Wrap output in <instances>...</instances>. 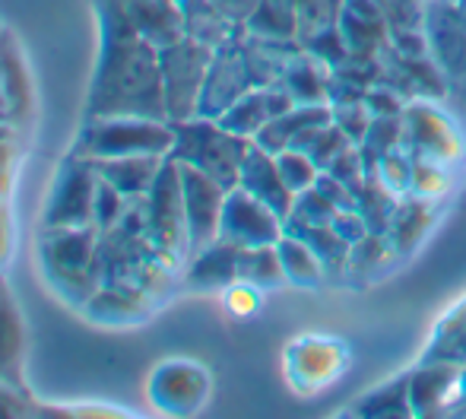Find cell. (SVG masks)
Returning <instances> with one entry per match:
<instances>
[{
    "label": "cell",
    "mask_w": 466,
    "mask_h": 419,
    "mask_svg": "<svg viewBox=\"0 0 466 419\" xmlns=\"http://www.w3.org/2000/svg\"><path fill=\"white\" fill-rule=\"evenodd\" d=\"M96 13L102 48L89 87L86 118L137 115L168 121L159 48L140 36L127 13V0H96Z\"/></svg>",
    "instance_id": "cell-1"
},
{
    "label": "cell",
    "mask_w": 466,
    "mask_h": 419,
    "mask_svg": "<svg viewBox=\"0 0 466 419\" xmlns=\"http://www.w3.org/2000/svg\"><path fill=\"white\" fill-rule=\"evenodd\" d=\"M98 239L102 232L96 226H42V235H38V258H42L51 286L67 302L83 305V309L105 286Z\"/></svg>",
    "instance_id": "cell-2"
},
{
    "label": "cell",
    "mask_w": 466,
    "mask_h": 419,
    "mask_svg": "<svg viewBox=\"0 0 466 419\" xmlns=\"http://www.w3.org/2000/svg\"><path fill=\"white\" fill-rule=\"evenodd\" d=\"M98 248H102L105 286H124V290L149 296L156 286L166 283L172 271L147 232V200L143 198H130L121 222L102 232Z\"/></svg>",
    "instance_id": "cell-3"
},
{
    "label": "cell",
    "mask_w": 466,
    "mask_h": 419,
    "mask_svg": "<svg viewBox=\"0 0 466 419\" xmlns=\"http://www.w3.org/2000/svg\"><path fill=\"white\" fill-rule=\"evenodd\" d=\"M172 128H175V143L168 149V159L181 162V166L200 169L203 175L216 179L228 191L238 185L241 162H245L254 140L232 134L219 121L200 115L187 118V121H175Z\"/></svg>",
    "instance_id": "cell-4"
},
{
    "label": "cell",
    "mask_w": 466,
    "mask_h": 419,
    "mask_svg": "<svg viewBox=\"0 0 466 419\" xmlns=\"http://www.w3.org/2000/svg\"><path fill=\"white\" fill-rule=\"evenodd\" d=\"M175 143L172 121H156V118L137 115H108V118H86L80 137L74 143V153L83 159H115V156H137L153 153L168 156Z\"/></svg>",
    "instance_id": "cell-5"
},
{
    "label": "cell",
    "mask_w": 466,
    "mask_h": 419,
    "mask_svg": "<svg viewBox=\"0 0 466 419\" xmlns=\"http://www.w3.org/2000/svg\"><path fill=\"white\" fill-rule=\"evenodd\" d=\"M147 232L153 245L159 248L162 261L168 267H178L187 261V213H185V191H181V166L166 156L159 179L153 181L147 194Z\"/></svg>",
    "instance_id": "cell-6"
},
{
    "label": "cell",
    "mask_w": 466,
    "mask_h": 419,
    "mask_svg": "<svg viewBox=\"0 0 466 419\" xmlns=\"http://www.w3.org/2000/svg\"><path fill=\"white\" fill-rule=\"evenodd\" d=\"M209 45L194 42V38H181L175 45L159 48V67H162V89H166V111L168 121H187L197 118V105H200L203 83H207V70L213 61Z\"/></svg>",
    "instance_id": "cell-7"
},
{
    "label": "cell",
    "mask_w": 466,
    "mask_h": 419,
    "mask_svg": "<svg viewBox=\"0 0 466 419\" xmlns=\"http://www.w3.org/2000/svg\"><path fill=\"white\" fill-rule=\"evenodd\" d=\"M96 166L70 149V156H64L61 166H57L55 185H51L48 204H45L42 213V226H96Z\"/></svg>",
    "instance_id": "cell-8"
},
{
    "label": "cell",
    "mask_w": 466,
    "mask_h": 419,
    "mask_svg": "<svg viewBox=\"0 0 466 419\" xmlns=\"http://www.w3.org/2000/svg\"><path fill=\"white\" fill-rule=\"evenodd\" d=\"M286 232V220L248 194L245 188H232L226 194V207H222L219 222V239L232 241L238 248H258V245H277Z\"/></svg>",
    "instance_id": "cell-9"
},
{
    "label": "cell",
    "mask_w": 466,
    "mask_h": 419,
    "mask_svg": "<svg viewBox=\"0 0 466 419\" xmlns=\"http://www.w3.org/2000/svg\"><path fill=\"white\" fill-rule=\"evenodd\" d=\"M248 89H254V80H251V70H248L245 51H241V38L235 36L232 42H226L222 48L213 51V61H209L197 115L213 118L216 121V118L226 115Z\"/></svg>",
    "instance_id": "cell-10"
},
{
    "label": "cell",
    "mask_w": 466,
    "mask_h": 419,
    "mask_svg": "<svg viewBox=\"0 0 466 419\" xmlns=\"http://www.w3.org/2000/svg\"><path fill=\"white\" fill-rule=\"evenodd\" d=\"M181 166V162H178ZM181 191H185V213H187V258L219 239L222 207H226L228 188L216 179L203 175L194 166H181Z\"/></svg>",
    "instance_id": "cell-11"
},
{
    "label": "cell",
    "mask_w": 466,
    "mask_h": 419,
    "mask_svg": "<svg viewBox=\"0 0 466 419\" xmlns=\"http://www.w3.org/2000/svg\"><path fill=\"white\" fill-rule=\"evenodd\" d=\"M292 105H295V99L279 87V83H273V87H254V89H248L226 115L216 118V121H219L226 130H232V134L254 140L258 130L264 128L267 121H273V118L282 115L286 108H292Z\"/></svg>",
    "instance_id": "cell-12"
},
{
    "label": "cell",
    "mask_w": 466,
    "mask_h": 419,
    "mask_svg": "<svg viewBox=\"0 0 466 419\" xmlns=\"http://www.w3.org/2000/svg\"><path fill=\"white\" fill-rule=\"evenodd\" d=\"M235 188H245L248 194H254L258 200H264L270 210H277L282 220L292 213L295 194L289 191V185L282 181L277 156L267 153V149H260L258 143H251V149H248L245 162H241V172H238V185Z\"/></svg>",
    "instance_id": "cell-13"
},
{
    "label": "cell",
    "mask_w": 466,
    "mask_h": 419,
    "mask_svg": "<svg viewBox=\"0 0 466 419\" xmlns=\"http://www.w3.org/2000/svg\"><path fill=\"white\" fill-rule=\"evenodd\" d=\"M96 166L98 179H105L108 185H115L127 198H143L153 188V181L159 179L166 156L153 153H137V156H115V159H89Z\"/></svg>",
    "instance_id": "cell-14"
},
{
    "label": "cell",
    "mask_w": 466,
    "mask_h": 419,
    "mask_svg": "<svg viewBox=\"0 0 466 419\" xmlns=\"http://www.w3.org/2000/svg\"><path fill=\"white\" fill-rule=\"evenodd\" d=\"M333 121V111L324 108V102H295L292 108H286L282 115H277L273 121H267L258 130L254 143L267 153H282L286 147H292L295 137L305 134L308 128H318V124Z\"/></svg>",
    "instance_id": "cell-15"
},
{
    "label": "cell",
    "mask_w": 466,
    "mask_h": 419,
    "mask_svg": "<svg viewBox=\"0 0 466 419\" xmlns=\"http://www.w3.org/2000/svg\"><path fill=\"white\" fill-rule=\"evenodd\" d=\"M127 13L140 36L156 48L185 38V16H181L178 0H127Z\"/></svg>",
    "instance_id": "cell-16"
},
{
    "label": "cell",
    "mask_w": 466,
    "mask_h": 419,
    "mask_svg": "<svg viewBox=\"0 0 466 419\" xmlns=\"http://www.w3.org/2000/svg\"><path fill=\"white\" fill-rule=\"evenodd\" d=\"M238 254L241 248L226 239L209 241L197 254H190L187 267V283L197 290H219V286H232L238 280Z\"/></svg>",
    "instance_id": "cell-17"
},
{
    "label": "cell",
    "mask_w": 466,
    "mask_h": 419,
    "mask_svg": "<svg viewBox=\"0 0 466 419\" xmlns=\"http://www.w3.org/2000/svg\"><path fill=\"white\" fill-rule=\"evenodd\" d=\"M0 382L23 391V321L0 277Z\"/></svg>",
    "instance_id": "cell-18"
},
{
    "label": "cell",
    "mask_w": 466,
    "mask_h": 419,
    "mask_svg": "<svg viewBox=\"0 0 466 419\" xmlns=\"http://www.w3.org/2000/svg\"><path fill=\"white\" fill-rule=\"evenodd\" d=\"M457 365L454 363H431L429 369H422L419 375L410 378V407L416 416L435 414L438 407H448L454 401L457 388Z\"/></svg>",
    "instance_id": "cell-19"
},
{
    "label": "cell",
    "mask_w": 466,
    "mask_h": 419,
    "mask_svg": "<svg viewBox=\"0 0 466 419\" xmlns=\"http://www.w3.org/2000/svg\"><path fill=\"white\" fill-rule=\"evenodd\" d=\"M181 16H185V36L203 42L209 48H222L235 38V26L213 0H178Z\"/></svg>",
    "instance_id": "cell-20"
},
{
    "label": "cell",
    "mask_w": 466,
    "mask_h": 419,
    "mask_svg": "<svg viewBox=\"0 0 466 419\" xmlns=\"http://www.w3.org/2000/svg\"><path fill=\"white\" fill-rule=\"evenodd\" d=\"M0 102L16 118V124L29 115V83H25L23 55L10 32H0Z\"/></svg>",
    "instance_id": "cell-21"
},
{
    "label": "cell",
    "mask_w": 466,
    "mask_h": 419,
    "mask_svg": "<svg viewBox=\"0 0 466 419\" xmlns=\"http://www.w3.org/2000/svg\"><path fill=\"white\" fill-rule=\"evenodd\" d=\"M431 222V200L429 198H406L403 204H397L390 216V226H387V241H390L393 251H410L412 245H416L419 239H422V232L429 229Z\"/></svg>",
    "instance_id": "cell-22"
},
{
    "label": "cell",
    "mask_w": 466,
    "mask_h": 419,
    "mask_svg": "<svg viewBox=\"0 0 466 419\" xmlns=\"http://www.w3.org/2000/svg\"><path fill=\"white\" fill-rule=\"evenodd\" d=\"M277 251L282 261V271H286L289 283H299V286H318L320 277H324V264L320 258L311 251L305 239L292 232H282V239L277 241Z\"/></svg>",
    "instance_id": "cell-23"
},
{
    "label": "cell",
    "mask_w": 466,
    "mask_h": 419,
    "mask_svg": "<svg viewBox=\"0 0 466 419\" xmlns=\"http://www.w3.org/2000/svg\"><path fill=\"white\" fill-rule=\"evenodd\" d=\"M86 312L98 321H130L149 312V296H143L137 290H124V286H102L89 299Z\"/></svg>",
    "instance_id": "cell-24"
},
{
    "label": "cell",
    "mask_w": 466,
    "mask_h": 419,
    "mask_svg": "<svg viewBox=\"0 0 466 419\" xmlns=\"http://www.w3.org/2000/svg\"><path fill=\"white\" fill-rule=\"evenodd\" d=\"M238 280L258 286V290H270V286L286 283V271H282L277 245L241 248V254H238Z\"/></svg>",
    "instance_id": "cell-25"
},
{
    "label": "cell",
    "mask_w": 466,
    "mask_h": 419,
    "mask_svg": "<svg viewBox=\"0 0 466 419\" xmlns=\"http://www.w3.org/2000/svg\"><path fill=\"white\" fill-rule=\"evenodd\" d=\"M277 166H279L282 181H286L292 194H301V191H308V188L318 185L320 169L314 166L311 156L301 153V149H295V147L282 149V153H277Z\"/></svg>",
    "instance_id": "cell-26"
},
{
    "label": "cell",
    "mask_w": 466,
    "mask_h": 419,
    "mask_svg": "<svg viewBox=\"0 0 466 419\" xmlns=\"http://www.w3.org/2000/svg\"><path fill=\"white\" fill-rule=\"evenodd\" d=\"M337 204L330 198L318 191V188H308V191L295 194L292 213L286 216V222H301V226H327L337 213Z\"/></svg>",
    "instance_id": "cell-27"
},
{
    "label": "cell",
    "mask_w": 466,
    "mask_h": 419,
    "mask_svg": "<svg viewBox=\"0 0 466 419\" xmlns=\"http://www.w3.org/2000/svg\"><path fill=\"white\" fill-rule=\"evenodd\" d=\"M130 198L121 194L115 185H108L105 179H98V188H96V204H93V222L98 232H108L121 222L124 210H127Z\"/></svg>",
    "instance_id": "cell-28"
},
{
    "label": "cell",
    "mask_w": 466,
    "mask_h": 419,
    "mask_svg": "<svg viewBox=\"0 0 466 419\" xmlns=\"http://www.w3.org/2000/svg\"><path fill=\"white\" fill-rule=\"evenodd\" d=\"M330 226H333V232L346 241V245H356V241H362L365 235L371 232L369 222H365V216L359 213L356 207L337 210V213H333V220H330Z\"/></svg>",
    "instance_id": "cell-29"
},
{
    "label": "cell",
    "mask_w": 466,
    "mask_h": 419,
    "mask_svg": "<svg viewBox=\"0 0 466 419\" xmlns=\"http://www.w3.org/2000/svg\"><path fill=\"white\" fill-rule=\"evenodd\" d=\"M226 302H228V309H232V314L248 318V314L258 312V286L245 283V280H235L226 292Z\"/></svg>",
    "instance_id": "cell-30"
},
{
    "label": "cell",
    "mask_w": 466,
    "mask_h": 419,
    "mask_svg": "<svg viewBox=\"0 0 466 419\" xmlns=\"http://www.w3.org/2000/svg\"><path fill=\"white\" fill-rule=\"evenodd\" d=\"M213 4L219 6L232 23H248V16L258 10L260 0H213Z\"/></svg>",
    "instance_id": "cell-31"
},
{
    "label": "cell",
    "mask_w": 466,
    "mask_h": 419,
    "mask_svg": "<svg viewBox=\"0 0 466 419\" xmlns=\"http://www.w3.org/2000/svg\"><path fill=\"white\" fill-rule=\"evenodd\" d=\"M365 105H378V108H371L374 115H380V118H393V115H400V102L393 99V96H384L380 89H374V93L365 99Z\"/></svg>",
    "instance_id": "cell-32"
},
{
    "label": "cell",
    "mask_w": 466,
    "mask_h": 419,
    "mask_svg": "<svg viewBox=\"0 0 466 419\" xmlns=\"http://www.w3.org/2000/svg\"><path fill=\"white\" fill-rule=\"evenodd\" d=\"M23 410V401H19V391L10 388V384L0 382V416H16Z\"/></svg>",
    "instance_id": "cell-33"
},
{
    "label": "cell",
    "mask_w": 466,
    "mask_h": 419,
    "mask_svg": "<svg viewBox=\"0 0 466 419\" xmlns=\"http://www.w3.org/2000/svg\"><path fill=\"white\" fill-rule=\"evenodd\" d=\"M10 175H13V147L10 140L0 143V198L6 194V188H10Z\"/></svg>",
    "instance_id": "cell-34"
},
{
    "label": "cell",
    "mask_w": 466,
    "mask_h": 419,
    "mask_svg": "<svg viewBox=\"0 0 466 419\" xmlns=\"http://www.w3.org/2000/svg\"><path fill=\"white\" fill-rule=\"evenodd\" d=\"M19 124H16V118L10 115V111H6V105L0 102V143H6L13 137V130H16Z\"/></svg>",
    "instance_id": "cell-35"
},
{
    "label": "cell",
    "mask_w": 466,
    "mask_h": 419,
    "mask_svg": "<svg viewBox=\"0 0 466 419\" xmlns=\"http://www.w3.org/2000/svg\"><path fill=\"white\" fill-rule=\"evenodd\" d=\"M6 245H10V235H6V216H4V210H0V264H4V258H6Z\"/></svg>",
    "instance_id": "cell-36"
},
{
    "label": "cell",
    "mask_w": 466,
    "mask_h": 419,
    "mask_svg": "<svg viewBox=\"0 0 466 419\" xmlns=\"http://www.w3.org/2000/svg\"><path fill=\"white\" fill-rule=\"evenodd\" d=\"M454 401L466 404V365L457 372V388H454Z\"/></svg>",
    "instance_id": "cell-37"
}]
</instances>
